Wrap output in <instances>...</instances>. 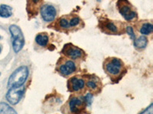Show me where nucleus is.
<instances>
[{"label": "nucleus", "instance_id": "obj_1", "mask_svg": "<svg viewBox=\"0 0 153 114\" xmlns=\"http://www.w3.org/2000/svg\"><path fill=\"white\" fill-rule=\"evenodd\" d=\"M103 69L112 81L117 83L124 76L126 72L123 62L116 57H110L103 62Z\"/></svg>", "mask_w": 153, "mask_h": 114}, {"label": "nucleus", "instance_id": "obj_2", "mask_svg": "<svg viewBox=\"0 0 153 114\" xmlns=\"http://www.w3.org/2000/svg\"><path fill=\"white\" fill-rule=\"evenodd\" d=\"M99 28L106 34L120 35L124 33L123 24L120 21H114L109 19H102L100 21Z\"/></svg>", "mask_w": 153, "mask_h": 114}, {"label": "nucleus", "instance_id": "obj_3", "mask_svg": "<svg viewBox=\"0 0 153 114\" xmlns=\"http://www.w3.org/2000/svg\"><path fill=\"white\" fill-rule=\"evenodd\" d=\"M28 76V69L26 66H21L16 69L9 77L8 81L9 88L21 87L24 85Z\"/></svg>", "mask_w": 153, "mask_h": 114}, {"label": "nucleus", "instance_id": "obj_4", "mask_svg": "<svg viewBox=\"0 0 153 114\" xmlns=\"http://www.w3.org/2000/svg\"><path fill=\"white\" fill-rule=\"evenodd\" d=\"M76 64L74 60L68 59L66 57H62L57 62V70L61 75L63 76H69L76 72Z\"/></svg>", "mask_w": 153, "mask_h": 114}, {"label": "nucleus", "instance_id": "obj_5", "mask_svg": "<svg viewBox=\"0 0 153 114\" xmlns=\"http://www.w3.org/2000/svg\"><path fill=\"white\" fill-rule=\"evenodd\" d=\"M117 5L120 15L126 21H132L137 18V13L128 0H119Z\"/></svg>", "mask_w": 153, "mask_h": 114}, {"label": "nucleus", "instance_id": "obj_6", "mask_svg": "<svg viewBox=\"0 0 153 114\" xmlns=\"http://www.w3.org/2000/svg\"><path fill=\"white\" fill-rule=\"evenodd\" d=\"M9 31H10L12 37L13 39L12 46L15 53H19L25 45V38L21 29L17 25H11L9 27Z\"/></svg>", "mask_w": 153, "mask_h": 114}, {"label": "nucleus", "instance_id": "obj_7", "mask_svg": "<svg viewBox=\"0 0 153 114\" xmlns=\"http://www.w3.org/2000/svg\"><path fill=\"white\" fill-rule=\"evenodd\" d=\"M61 53L67 58L72 59V60H78V59L85 58V53L79 47L73 45L72 43L65 44Z\"/></svg>", "mask_w": 153, "mask_h": 114}, {"label": "nucleus", "instance_id": "obj_8", "mask_svg": "<svg viewBox=\"0 0 153 114\" xmlns=\"http://www.w3.org/2000/svg\"><path fill=\"white\" fill-rule=\"evenodd\" d=\"M68 88L69 91L76 94L83 93L85 89V82L84 78L80 76L71 77L68 81Z\"/></svg>", "mask_w": 153, "mask_h": 114}, {"label": "nucleus", "instance_id": "obj_9", "mask_svg": "<svg viewBox=\"0 0 153 114\" xmlns=\"http://www.w3.org/2000/svg\"><path fill=\"white\" fill-rule=\"evenodd\" d=\"M85 85L94 94H98L102 89V83L97 76L95 75H87L84 77Z\"/></svg>", "mask_w": 153, "mask_h": 114}, {"label": "nucleus", "instance_id": "obj_10", "mask_svg": "<svg viewBox=\"0 0 153 114\" xmlns=\"http://www.w3.org/2000/svg\"><path fill=\"white\" fill-rule=\"evenodd\" d=\"M25 93V87H12L6 94V100L12 105L18 104L21 100Z\"/></svg>", "mask_w": 153, "mask_h": 114}, {"label": "nucleus", "instance_id": "obj_11", "mask_svg": "<svg viewBox=\"0 0 153 114\" xmlns=\"http://www.w3.org/2000/svg\"><path fill=\"white\" fill-rule=\"evenodd\" d=\"M68 106H69L70 112L73 113H80L84 112L87 104L84 101V97L73 96L70 99Z\"/></svg>", "mask_w": 153, "mask_h": 114}, {"label": "nucleus", "instance_id": "obj_12", "mask_svg": "<svg viewBox=\"0 0 153 114\" xmlns=\"http://www.w3.org/2000/svg\"><path fill=\"white\" fill-rule=\"evenodd\" d=\"M40 11L42 19L47 22L54 21L57 15L56 9L51 4H45V5H42Z\"/></svg>", "mask_w": 153, "mask_h": 114}, {"label": "nucleus", "instance_id": "obj_13", "mask_svg": "<svg viewBox=\"0 0 153 114\" xmlns=\"http://www.w3.org/2000/svg\"><path fill=\"white\" fill-rule=\"evenodd\" d=\"M44 0H27L26 10L29 17L33 18L38 15Z\"/></svg>", "mask_w": 153, "mask_h": 114}, {"label": "nucleus", "instance_id": "obj_14", "mask_svg": "<svg viewBox=\"0 0 153 114\" xmlns=\"http://www.w3.org/2000/svg\"><path fill=\"white\" fill-rule=\"evenodd\" d=\"M55 28H57V30H61V31L71 30V27H70L69 24V17L68 18L65 16H64L62 18H60L57 21V22H56Z\"/></svg>", "mask_w": 153, "mask_h": 114}, {"label": "nucleus", "instance_id": "obj_15", "mask_svg": "<svg viewBox=\"0 0 153 114\" xmlns=\"http://www.w3.org/2000/svg\"><path fill=\"white\" fill-rule=\"evenodd\" d=\"M49 41V37L47 34L40 33L38 34L35 37V42L38 46L45 47L48 45Z\"/></svg>", "mask_w": 153, "mask_h": 114}, {"label": "nucleus", "instance_id": "obj_16", "mask_svg": "<svg viewBox=\"0 0 153 114\" xmlns=\"http://www.w3.org/2000/svg\"><path fill=\"white\" fill-rule=\"evenodd\" d=\"M147 44H148V39L145 36L139 37V38L134 40V46L136 49H139V50L145 49Z\"/></svg>", "mask_w": 153, "mask_h": 114}, {"label": "nucleus", "instance_id": "obj_17", "mask_svg": "<svg viewBox=\"0 0 153 114\" xmlns=\"http://www.w3.org/2000/svg\"><path fill=\"white\" fill-rule=\"evenodd\" d=\"M12 15V9L7 5H0V17L9 18Z\"/></svg>", "mask_w": 153, "mask_h": 114}, {"label": "nucleus", "instance_id": "obj_18", "mask_svg": "<svg viewBox=\"0 0 153 114\" xmlns=\"http://www.w3.org/2000/svg\"><path fill=\"white\" fill-rule=\"evenodd\" d=\"M153 25L151 23H145L139 28V32L143 35H148L152 32Z\"/></svg>", "mask_w": 153, "mask_h": 114}, {"label": "nucleus", "instance_id": "obj_19", "mask_svg": "<svg viewBox=\"0 0 153 114\" xmlns=\"http://www.w3.org/2000/svg\"><path fill=\"white\" fill-rule=\"evenodd\" d=\"M0 113H16V111L5 103L0 104Z\"/></svg>", "mask_w": 153, "mask_h": 114}, {"label": "nucleus", "instance_id": "obj_20", "mask_svg": "<svg viewBox=\"0 0 153 114\" xmlns=\"http://www.w3.org/2000/svg\"><path fill=\"white\" fill-rule=\"evenodd\" d=\"M81 23V20L77 16H72V17H69V24L71 29L74 28H76L79 26V24Z\"/></svg>", "mask_w": 153, "mask_h": 114}, {"label": "nucleus", "instance_id": "obj_21", "mask_svg": "<svg viewBox=\"0 0 153 114\" xmlns=\"http://www.w3.org/2000/svg\"><path fill=\"white\" fill-rule=\"evenodd\" d=\"M93 94H88L87 95H86L85 97H84V101H85L86 104H87V106H91V103H92V100H93Z\"/></svg>", "mask_w": 153, "mask_h": 114}, {"label": "nucleus", "instance_id": "obj_22", "mask_svg": "<svg viewBox=\"0 0 153 114\" xmlns=\"http://www.w3.org/2000/svg\"><path fill=\"white\" fill-rule=\"evenodd\" d=\"M126 32L128 34H129V35L130 36V37L132 38V40H135V38H136V36H135V33H134L133 31V29H132V28H131V27H127L126 28Z\"/></svg>", "mask_w": 153, "mask_h": 114}, {"label": "nucleus", "instance_id": "obj_23", "mask_svg": "<svg viewBox=\"0 0 153 114\" xmlns=\"http://www.w3.org/2000/svg\"><path fill=\"white\" fill-rule=\"evenodd\" d=\"M0 53H1V47H0Z\"/></svg>", "mask_w": 153, "mask_h": 114}, {"label": "nucleus", "instance_id": "obj_24", "mask_svg": "<svg viewBox=\"0 0 153 114\" xmlns=\"http://www.w3.org/2000/svg\"><path fill=\"white\" fill-rule=\"evenodd\" d=\"M0 38H1V37H0Z\"/></svg>", "mask_w": 153, "mask_h": 114}]
</instances>
